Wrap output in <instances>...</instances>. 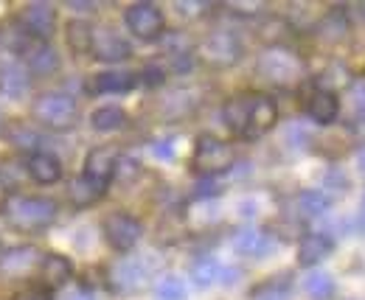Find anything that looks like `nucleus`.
<instances>
[{"instance_id": "nucleus-1", "label": "nucleus", "mask_w": 365, "mask_h": 300, "mask_svg": "<svg viewBox=\"0 0 365 300\" xmlns=\"http://www.w3.org/2000/svg\"><path fill=\"white\" fill-rule=\"evenodd\" d=\"M222 118L228 123V129L239 138H258L267 129H273V123L278 121V107L270 96L261 93H244L234 96L225 107H222Z\"/></svg>"}, {"instance_id": "nucleus-2", "label": "nucleus", "mask_w": 365, "mask_h": 300, "mask_svg": "<svg viewBox=\"0 0 365 300\" xmlns=\"http://www.w3.org/2000/svg\"><path fill=\"white\" fill-rule=\"evenodd\" d=\"M3 216L14 230H23V233L45 230L57 219V202L45 199V196H17L14 194L3 202Z\"/></svg>"}, {"instance_id": "nucleus-3", "label": "nucleus", "mask_w": 365, "mask_h": 300, "mask_svg": "<svg viewBox=\"0 0 365 300\" xmlns=\"http://www.w3.org/2000/svg\"><path fill=\"white\" fill-rule=\"evenodd\" d=\"M256 70H258L267 82L281 84V87H290V84H298L306 76V62L301 60L295 51L276 45V48H267V51L258 57Z\"/></svg>"}, {"instance_id": "nucleus-4", "label": "nucleus", "mask_w": 365, "mask_h": 300, "mask_svg": "<svg viewBox=\"0 0 365 300\" xmlns=\"http://www.w3.org/2000/svg\"><path fill=\"white\" fill-rule=\"evenodd\" d=\"M31 118L48 129H70L79 118V104L67 93H43L31 104Z\"/></svg>"}, {"instance_id": "nucleus-5", "label": "nucleus", "mask_w": 365, "mask_h": 300, "mask_svg": "<svg viewBox=\"0 0 365 300\" xmlns=\"http://www.w3.org/2000/svg\"><path fill=\"white\" fill-rule=\"evenodd\" d=\"M236 160V152L228 140H219L217 135H200L197 143H194V157H191V166L194 172L211 177V174H222L234 166Z\"/></svg>"}, {"instance_id": "nucleus-6", "label": "nucleus", "mask_w": 365, "mask_h": 300, "mask_svg": "<svg viewBox=\"0 0 365 300\" xmlns=\"http://www.w3.org/2000/svg\"><path fill=\"white\" fill-rule=\"evenodd\" d=\"M200 57L208 62V65H214V67H231V65H236L239 57H242V43L231 31H214L211 37L202 40Z\"/></svg>"}, {"instance_id": "nucleus-7", "label": "nucleus", "mask_w": 365, "mask_h": 300, "mask_svg": "<svg viewBox=\"0 0 365 300\" xmlns=\"http://www.w3.org/2000/svg\"><path fill=\"white\" fill-rule=\"evenodd\" d=\"M124 23H126V28L138 40H155V37L163 34V26H166L163 11L155 3H135V6H129L126 14H124Z\"/></svg>"}, {"instance_id": "nucleus-8", "label": "nucleus", "mask_w": 365, "mask_h": 300, "mask_svg": "<svg viewBox=\"0 0 365 300\" xmlns=\"http://www.w3.org/2000/svg\"><path fill=\"white\" fill-rule=\"evenodd\" d=\"M104 239L107 244L113 247V250H132L138 239H141V233H143V228H141V222L135 219V216H129V213H121V211H116V213H110L107 219H104Z\"/></svg>"}, {"instance_id": "nucleus-9", "label": "nucleus", "mask_w": 365, "mask_h": 300, "mask_svg": "<svg viewBox=\"0 0 365 300\" xmlns=\"http://www.w3.org/2000/svg\"><path fill=\"white\" fill-rule=\"evenodd\" d=\"M17 20H20L23 28H26L34 40H40V43H45V40L54 34V28H57V11H54L48 3H28V6L20 11Z\"/></svg>"}, {"instance_id": "nucleus-10", "label": "nucleus", "mask_w": 365, "mask_h": 300, "mask_svg": "<svg viewBox=\"0 0 365 300\" xmlns=\"http://www.w3.org/2000/svg\"><path fill=\"white\" fill-rule=\"evenodd\" d=\"M149 278V264L141 258H124L110 270V287L116 292H138L143 281Z\"/></svg>"}, {"instance_id": "nucleus-11", "label": "nucleus", "mask_w": 365, "mask_h": 300, "mask_svg": "<svg viewBox=\"0 0 365 300\" xmlns=\"http://www.w3.org/2000/svg\"><path fill=\"white\" fill-rule=\"evenodd\" d=\"M90 54L102 62H124L132 57V48L119 31L99 28V31H93V51Z\"/></svg>"}, {"instance_id": "nucleus-12", "label": "nucleus", "mask_w": 365, "mask_h": 300, "mask_svg": "<svg viewBox=\"0 0 365 300\" xmlns=\"http://www.w3.org/2000/svg\"><path fill=\"white\" fill-rule=\"evenodd\" d=\"M116 166H119V152L113 146H99L85 160V177L107 188L116 177Z\"/></svg>"}, {"instance_id": "nucleus-13", "label": "nucleus", "mask_w": 365, "mask_h": 300, "mask_svg": "<svg viewBox=\"0 0 365 300\" xmlns=\"http://www.w3.org/2000/svg\"><path fill=\"white\" fill-rule=\"evenodd\" d=\"M40 264L37 247H14L0 255V275L3 278H23Z\"/></svg>"}, {"instance_id": "nucleus-14", "label": "nucleus", "mask_w": 365, "mask_h": 300, "mask_svg": "<svg viewBox=\"0 0 365 300\" xmlns=\"http://www.w3.org/2000/svg\"><path fill=\"white\" fill-rule=\"evenodd\" d=\"M337 113H340V101H337V96L332 93V90H323V87H317V90H312L309 96H306V116L315 121V123H332V121L337 118Z\"/></svg>"}, {"instance_id": "nucleus-15", "label": "nucleus", "mask_w": 365, "mask_h": 300, "mask_svg": "<svg viewBox=\"0 0 365 300\" xmlns=\"http://www.w3.org/2000/svg\"><path fill=\"white\" fill-rule=\"evenodd\" d=\"M23 57H26V70L34 76H51L60 70V54L48 43H34Z\"/></svg>"}, {"instance_id": "nucleus-16", "label": "nucleus", "mask_w": 365, "mask_h": 300, "mask_svg": "<svg viewBox=\"0 0 365 300\" xmlns=\"http://www.w3.org/2000/svg\"><path fill=\"white\" fill-rule=\"evenodd\" d=\"M26 87H28V70L17 60L0 62V93L9 99H17L26 93Z\"/></svg>"}, {"instance_id": "nucleus-17", "label": "nucleus", "mask_w": 365, "mask_h": 300, "mask_svg": "<svg viewBox=\"0 0 365 300\" xmlns=\"http://www.w3.org/2000/svg\"><path fill=\"white\" fill-rule=\"evenodd\" d=\"M28 177L40 185H54L62 177L60 157H54L48 152H34L28 157Z\"/></svg>"}, {"instance_id": "nucleus-18", "label": "nucleus", "mask_w": 365, "mask_h": 300, "mask_svg": "<svg viewBox=\"0 0 365 300\" xmlns=\"http://www.w3.org/2000/svg\"><path fill=\"white\" fill-rule=\"evenodd\" d=\"M0 45L9 51V54H26L31 45H34V37L23 28L20 20H9L0 26Z\"/></svg>"}, {"instance_id": "nucleus-19", "label": "nucleus", "mask_w": 365, "mask_h": 300, "mask_svg": "<svg viewBox=\"0 0 365 300\" xmlns=\"http://www.w3.org/2000/svg\"><path fill=\"white\" fill-rule=\"evenodd\" d=\"M135 87V76L132 73H121V70H107L90 79L87 90L90 93H126Z\"/></svg>"}, {"instance_id": "nucleus-20", "label": "nucleus", "mask_w": 365, "mask_h": 300, "mask_svg": "<svg viewBox=\"0 0 365 300\" xmlns=\"http://www.w3.org/2000/svg\"><path fill=\"white\" fill-rule=\"evenodd\" d=\"M332 247H334V241L329 239L326 233H309L301 239L298 244V261L309 267V264H317V261H323L329 252H332Z\"/></svg>"}, {"instance_id": "nucleus-21", "label": "nucleus", "mask_w": 365, "mask_h": 300, "mask_svg": "<svg viewBox=\"0 0 365 300\" xmlns=\"http://www.w3.org/2000/svg\"><path fill=\"white\" fill-rule=\"evenodd\" d=\"M40 275H43V281H45L48 287H62V284L70 281L73 267H70V261H67L65 255L51 252V255H45V258L40 261Z\"/></svg>"}, {"instance_id": "nucleus-22", "label": "nucleus", "mask_w": 365, "mask_h": 300, "mask_svg": "<svg viewBox=\"0 0 365 300\" xmlns=\"http://www.w3.org/2000/svg\"><path fill=\"white\" fill-rule=\"evenodd\" d=\"M65 40H67V48L73 54H90L93 51V26L85 23V20H70L65 26Z\"/></svg>"}, {"instance_id": "nucleus-23", "label": "nucleus", "mask_w": 365, "mask_h": 300, "mask_svg": "<svg viewBox=\"0 0 365 300\" xmlns=\"http://www.w3.org/2000/svg\"><path fill=\"white\" fill-rule=\"evenodd\" d=\"M317 34H320V40H326V43H340L346 34H349V17L337 9V11H329L320 23H317V28H315Z\"/></svg>"}, {"instance_id": "nucleus-24", "label": "nucleus", "mask_w": 365, "mask_h": 300, "mask_svg": "<svg viewBox=\"0 0 365 300\" xmlns=\"http://www.w3.org/2000/svg\"><path fill=\"white\" fill-rule=\"evenodd\" d=\"M234 250L242 252V255H264V252L273 250V241H270V236H264L258 230H242L234 239Z\"/></svg>"}, {"instance_id": "nucleus-25", "label": "nucleus", "mask_w": 365, "mask_h": 300, "mask_svg": "<svg viewBox=\"0 0 365 300\" xmlns=\"http://www.w3.org/2000/svg\"><path fill=\"white\" fill-rule=\"evenodd\" d=\"M104 185H99V182L87 180L85 174L79 177V180L70 182V199H73V205H79V208H85V205H93V202H99L102 196H104Z\"/></svg>"}, {"instance_id": "nucleus-26", "label": "nucleus", "mask_w": 365, "mask_h": 300, "mask_svg": "<svg viewBox=\"0 0 365 300\" xmlns=\"http://www.w3.org/2000/svg\"><path fill=\"white\" fill-rule=\"evenodd\" d=\"M194 107H197V101H194V93H188V90H175V93H169V96L163 99V104H160V110H163L166 118H182V116H188Z\"/></svg>"}, {"instance_id": "nucleus-27", "label": "nucleus", "mask_w": 365, "mask_h": 300, "mask_svg": "<svg viewBox=\"0 0 365 300\" xmlns=\"http://www.w3.org/2000/svg\"><path fill=\"white\" fill-rule=\"evenodd\" d=\"M90 123H93V129H99V132H116V129H121L124 123H126V113H124L121 107L107 104V107H99V110L90 116Z\"/></svg>"}, {"instance_id": "nucleus-28", "label": "nucleus", "mask_w": 365, "mask_h": 300, "mask_svg": "<svg viewBox=\"0 0 365 300\" xmlns=\"http://www.w3.org/2000/svg\"><path fill=\"white\" fill-rule=\"evenodd\" d=\"M222 278V267L219 261L214 258H200L194 267H191V281L200 287V289H208L211 284H217Z\"/></svg>"}, {"instance_id": "nucleus-29", "label": "nucleus", "mask_w": 365, "mask_h": 300, "mask_svg": "<svg viewBox=\"0 0 365 300\" xmlns=\"http://www.w3.org/2000/svg\"><path fill=\"white\" fill-rule=\"evenodd\" d=\"M295 202H298V211L304 216H320L329 208V196L323 191H301Z\"/></svg>"}, {"instance_id": "nucleus-30", "label": "nucleus", "mask_w": 365, "mask_h": 300, "mask_svg": "<svg viewBox=\"0 0 365 300\" xmlns=\"http://www.w3.org/2000/svg\"><path fill=\"white\" fill-rule=\"evenodd\" d=\"M304 289L312 295V298L326 300V298H332L334 284H332V278H329L326 272H309V278L304 281Z\"/></svg>"}, {"instance_id": "nucleus-31", "label": "nucleus", "mask_w": 365, "mask_h": 300, "mask_svg": "<svg viewBox=\"0 0 365 300\" xmlns=\"http://www.w3.org/2000/svg\"><path fill=\"white\" fill-rule=\"evenodd\" d=\"M290 292V275H281V278H273L267 281L264 287L253 289V298L256 300H281Z\"/></svg>"}, {"instance_id": "nucleus-32", "label": "nucleus", "mask_w": 365, "mask_h": 300, "mask_svg": "<svg viewBox=\"0 0 365 300\" xmlns=\"http://www.w3.org/2000/svg\"><path fill=\"white\" fill-rule=\"evenodd\" d=\"M158 298L160 300H182L185 298V284H182V278L178 275H166V278H160L158 281Z\"/></svg>"}, {"instance_id": "nucleus-33", "label": "nucleus", "mask_w": 365, "mask_h": 300, "mask_svg": "<svg viewBox=\"0 0 365 300\" xmlns=\"http://www.w3.org/2000/svg\"><path fill=\"white\" fill-rule=\"evenodd\" d=\"M23 180H31L28 177V163H20V160H11L3 166V185L9 188H20Z\"/></svg>"}, {"instance_id": "nucleus-34", "label": "nucleus", "mask_w": 365, "mask_h": 300, "mask_svg": "<svg viewBox=\"0 0 365 300\" xmlns=\"http://www.w3.org/2000/svg\"><path fill=\"white\" fill-rule=\"evenodd\" d=\"M9 138H11V143H14L17 149H23V152H28V149L37 146V132H31L26 123H14V126L9 129Z\"/></svg>"}, {"instance_id": "nucleus-35", "label": "nucleus", "mask_w": 365, "mask_h": 300, "mask_svg": "<svg viewBox=\"0 0 365 300\" xmlns=\"http://www.w3.org/2000/svg\"><path fill=\"white\" fill-rule=\"evenodd\" d=\"M141 76H143V84H160V82H163V76H166V70L155 62V65H146Z\"/></svg>"}, {"instance_id": "nucleus-36", "label": "nucleus", "mask_w": 365, "mask_h": 300, "mask_svg": "<svg viewBox=\"0 0 365 300\" xmlns=\"http://www.w3.org/2000/svg\"><path fill=\"white\" fill-rule=\"evenodd\" d=\"M11 300H54V295L48 289H40V287H31V289H23L17 292Z\"/></svg>"}, {"instance_id": "nucleus-37", "label": "nucleus", "mask_w": 365, "mask_h": 300, "mask_svg": "<svg viewBox=\"0 0 365 300\" xmlns=\"http://www.w3.org/2000/svg\"><path fill=\"white\" fill-rule=\"evenodd\" d=\"M116 174H119L121 180H132V177H138V163H135V160H129V157H124V160H119V166H116Z\"/></svg>"}, {"instance_id": "nucleus-38", "label": "nucleus", "mask_w": 365, "mask_h": 300, "mask_svg": "<svg viewBox=\"0 0 365 300\" xmlns=\"http://www.w3.org/2000/svg\"><path fill=\"white\" fill-rule=\"evenodd\" d=\"M152 155L160 157V160H172V157H175L172 140H158V143H152Z\"/></svg>"}, {"instance_id": "nucleus-39", "label": "nucleus", "mask_w": 365, "mask_h": 300, "mask_svg": "<svg viewBox=\"0 0 365 300\" xmlns=\"http://www.w3.org/2000/svg\"><path fill=\"white\" fill-rule=\"evenodd\" d=\"M352 99H354V110L365 118V79L352 87Z\"/></svg>"}, {"instance_id": "nucleus-40", "label": "nucleus", "mask_w": 365, "mask_h": 300, "mask_svg": "<svg viewBox=\"0 0 365 300\" xmlns=\"http://www.w3.org/2000/svg\"><path fill=\"white\" fill-rule=\"evenodd\" d=\"M217 194V185L211 180H202L197 185V199H205V196H214Z\"/></svg>"}, {"instance_id": "nucleus-41", "label": "nucleus", "mask_w": 365, "mask_h": 300, "mask_svg": "<svg viewBox=\"0 0 365 300\" xmlns=\"http://www.w3.org/2000/svg\"><path fill=\"white\" fill-rule=\"evenodd\" d=\"M326 185H337L340 191H346V177L337 174V172H329V174H326Z\"/></svg>"}, {"instance_id": "nucleus-42", "label": "nucleus", "mask_w": 365, "mask_h": 300, "mask_svg": "<svg viewBox=\"0 0 365 300\" xmlns=\"http://www.w3.org/2000/svg\"><path fill=\"white\" fill-rule=\"evenodd\" d=\"M67 300H93V295H90L87 289H79V292H73V295H70Z\"/></svg>"}, {"instance_id": "nucleus-43", "label": "nucleus", "mask_w": 365, "mask_h": 300, "mask_svg": "<svg viewBox=\"0 0 365 300\" xmlns=\"http://www.w3.org/2000/svg\"><path fill=\"white\" fill-rule=\"evenodd\" d=\"M357 163H360V172H365V146L357 152Z\"/></svg>"}, {"instance_id": "nucleus-44", "label": "nucleus", "mask_w": 365, "mask_h": 300, "mask_svg": "<svg viewBox=\"0 0 365 300\" xmlns=\"http://www.w3.org/2000/svg\"><path fill=\"white\" fill-rule=\"evenodd\" d=\"M357 11L363 14V20H365V3H360V6H357Z\"/></svg>"}, {"instance_id": "nucleus-45", "label": "nucleus", "mask_w": 365, "mask_h": 300, "mask_svg": "<svg viewBox=\"0 0 365 300\" xmlns=\"http://www.w3.org/2000/svg\"><path fill=\"white\" fill-rule=\"evenodd\" d=\"M363 208H365V202H363Z\"/></svg>"}]
</instances>
